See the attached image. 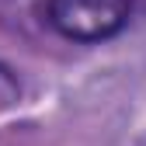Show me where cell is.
<instances>
[{"label":"cell","mask_w":146,"mask_h":146,"mask_svg":"<svg viewBox=\"0 0 146 146\" xmlns=\"http://www.w3.org/2000/svg\"><path fill=\"white\" fill-rule=\"evenodd\" d=\"M132 0H45V21L70 42H108L129 25Z\"/></svg>","instance_id":"cell-1"}]
</instances>
